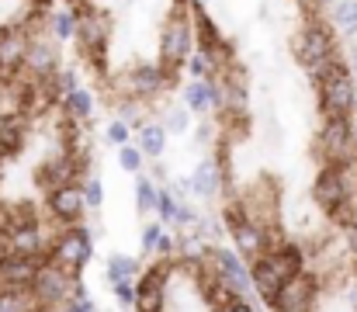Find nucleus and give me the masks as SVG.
I'll list each match as a JSON object with an SVG mask.
<instances>
[{
	"instance_id": "obj_42",
	"label": "nucleus",
	"mask_w": 357,
	"mask_h": 312,
	"mask_svg": "<svg viewBox=\"0 0 357 312\" xmlns=\"http://www.w3.org/2000/svg\"><path fill=\"white\" fill-rule=\"evenodd\" d=\"M309 3H316V0H309Z\"/></svg>"
},
{
	"instance_id": "obj_12",
	"label": "nucleus",
	"mask_w": 357,
	"mask_h": 312,
	"mask_svg": "<svg viewBox=\"0 0 357 312\" xmlns=\"http://www.w3.org/2000/svg\"><path fill=\"white\" fill-rule=\"evenodd\" d=\"M84 191L77 188V184H63V188H52L49 191V208H52V215L56 218H63V222H77L80 215H84Z\"/></svg>"
},
{
	"instance_id": "obj_27",
	"label": "nucleus",
	"mask_w": 357,
	"mask_h": 312,
	"mask_svg": "<svg viewBox=\"0 0 357 312\" xmlns=\"http://www.w3.org/2000/svg\"><path fill=\"white\" fill-rule=\"evenodd\" d=\"M52 31H56L59 38H70V35H73V14H66V10L52 14Z\"/></svg>"
},
{
	"instance_id": "obj_39",
	"label": "nucleus",
	"mask_w": 357,
	"mask_h": 312,
	"mask_svg": "<svg viewBox=\"0 0 357 312\" xmlns=\"http://www.w3.org/2000/svg\"><path fill=\"white\" fill-rule=\"evenodd\" d=\"M10 253H14V250H10V239H7V236L0 232V260H7Z\"/></svg>"
},
{
	"instance_id": "obj_17",
	"label": "nucleus",
	"mask_w": 357,
	"mask_h": 312,
	"mask_svg": "<svg viewBox=\"0 0 357 312\" xmlns=\"http://www.w3.org/2000/svg\"><path fill=\"white\" fill-rule=\"evenodd\" d=\"M7 239H10V250H14L17 257H38V253L45 250V243H42V236H38V225H24V229L10 232Z\"/></svg>"
},
{
	"instance_id": "obj_10",
	"label": "nucleus",
	"mask_w": 357,
	"mask_h": 312,
	"mask_svg": "<svg viewBox=\"0 0 357 312\" xmlns=\"http://www.w3.org/2000/svg\"><path fill=\"white\" fill-rule=\"evenodd\" d=\"M226 222H229V232H233V239H236L239 253L243 257H260V250H264V236H260V229H253L250 222H246V211H239V208H229L226 211Z\"/></svg>"
},
{
	"instance_id": "obj_8",
	"label": "nucleus",
	"mask_w": 357,
	"mask_h": 312,
	"mask_svg": "<svg viewBox=\"0 0 357 312\" xmlns=\"http://www.w3.org/2000/svg\"><path fill=\"white\" fill-rule=\"evenodd\" d=\"M319 142L330 156H347L351 153V118L347 114H326L323 121V132H319Z\"/></svg>"
},
{
	"instance_id": "obj_9",
	"label": "nucleus",
	"mask_w": 357,
	"mask_h": 312,
	"mask_svg": "<svg viewBox=\"0 0 357 312\" xmlns=\"http://www.w3.org/2000/svg\"><path fill=\"white\" fill-rule=\"evenodd\" d=\"M91 236H87V229H73V232H66L63 239H59V246H56V260L59 264H66L70 271H77V267H84L87 260H91ZM80 274V271H77Z\"/></svg>"
},
{
	"instance_id": "obj_13",
	"label": "nucleus",
	"mask_w": 357,
	"mask_h": 312,
	"mask_svg": "<svg viewBox=\"0 0 357 312\" xmlns=\"http://www.w3.org/2000/svg\"><path fill=\"white\" fill-rule=\"evenodd\" d=\"M135 312H160L163 309V267L156 264L139 285H135Z\"/></svg>"
},
{
	"instance_id": "obj_6",
	"label": "nucleus",
	"mask_w": 357,
	"mask_h": 312,
	"mask_svg": "<svg viewBox=\"0 0 357 312\" xmlns=\"http://www.w3.org/2000/svg\"><path fill=\"white\" fill-rule=\"evenodd\" d=\"M347 195H351L347 170L344 167H326L319 174V181H316V202L326 208V211H333V208H340L347 202Z\"/></svg>"
},
{
	"instance_id": "obj_15",
	"label": "nucleus",
	"mask_w": 357,
	"mask_h": 312,
	"mask_svg": "<svg viewBox=\"0 0 357 312\" xmlns=\"http://www.w3.org/2000/svg\"><path fill=\"white\" fill-rule=\"evenodd\" d=\"M56 63H59V49H56V42H49V38H31V42H28L24 66H28L35 77L52 73V70H56Z\"/></svg>"
},
{
	"instance_id": "obj_22",
	"label": "nucleus",
	"mask_w": 357,
	"mask_h": 312,
	"mask_svg": "<svg viewBox=\"0 0 357 312\" xmlns=\"http://www.w3.org/2000/svg\"><path fill=\"white\" fill-rule=\"evenodd\" d=\"M66 111H70L73 118H87V114H91V94L80 91V87L70 91V94H66Z\"/></svg>"
},
{
	"instance_id": "obj_43",
	"label": "nucleus",
	"mask_w": 357,
	"mask_h": 312,
	"mask_svg": "<svg viewBox=\"0 0 357 312\" xmlns=\"http://www.w3.org/2000/svg\"><path fill=\"white\" fill-rule=\"evenodd\" d=\"M73 3H80V0H73Z\"/></svg>"
},
{
	"instance_id": "obj_32",
	"label": "nucleus",
	"mask_w": 357,
	"mask_h": 312,
	"mask_svg": "<svg viewBox=\"0 0 357 312\" xmlns=\"http://www.w3.org/2000/svg\"><path fill=\"white\" fill-rule=\"evenodd\" d=\"M115 292H119L121 306H132V299H135V292H132V285H128V278H121V281H115Z\"/></svg>"
},
{
	"instance_id": "obj_24",
	"label": "nucleus",
	"mask_w": 357,
	"mask_h": 312,
	"mask_svg": "<svg viewBox=\"0 0 357 312\" xmlns=\"http://www.w3.org/2000/svg\"><path fill=\"white\" fill-rule=\"evenodd\" d=\"M333 17H337L347 31H357V0H340L337 10H333Z\"/></svg>"
},
{
	"instance_id": "obj_18",
	"label": "nucleus",
	"mask_w": 357,
	"mask_h": 312,
	"mask_svg": "<svg viewBox=\"0 0 357 312\" xmlns=\"http://www.w3.org/2000/svg\"><path fill=\"white\" fill-rule=\"evenodd\" d=\"M191 181H195V191H198V195L212 198V195L219 191V184H222V167H219V160H205Z\"/></svg>"
},
{
	"instance_id": "obj_40",
	"label": "nucleus",
	"mask_w": 357,
	"mask_h": 312,
	"mask_svg": "<svg viewBox=\"0 0 357 312\" xmlns=\"http://www.w3.org/2000/svg\"><path fill=\"white\" fill-rule=\"evenodd\" d=\"M351 142H354V149H357V118L351 121Z\"/></svg>"
},
{
	"instance_id": "obj_20",
	"label": "nucleus",
	"mask_w": 357,
	"mask_h": 312,
	"mask_svg": "<svg viewBox=\"0 0 357 312\" xmlns=\"http://www.w3.org/2000/svg\"><path fill=\"white\" fill-rule=\"evenodd\" d=\"M21 149V118H0V160Z\"/></svg>"
},
{
	"instance_id": "obj_23",
	"label": "nucleus",
	"mask_w": 357,
	"mask_h": 312,
	"mask_svg": "<svg viewBox=\"0 0 357 312\" xmlns=\"http://www.w3.org/2000/svg\"><path fill=\"white\" fill-rule=\"evenodd\" d=\"M135 271H139V264H135L132 257H112V260H108V278H112V281L135 278Z\"/></svg>"
},
{
	"instance_id": "obj_16",
	"label": "nucleus",
	"mask_w": 357,
	"mask_h": 312,
	"mask_svg": "<svg viewBox=\"0 0 357 312\" xmlns=\"http://www.w3.org/2000/svg\"><path fill=\"white\" fill-rule=\"evenodd\" d=\"M77 170H80V163H77L70 153H63V156H52V160L42 163L38 181H42L45 188H63V184H70V177H73Z\"/></svg>"
},
{
	"instance_id": "obj_21",
	"label": "nucleus",
	"mask_w": 357,
	"mask_h": 312,
	"mask_svg": "<svg viewBox=\"0 0 357 312\" xmlns=\"http://www.w3.org/2000/svg\"><path fill=\"white\" fill-rule=\"evenodd\" d=\"M163 146H167V128H163V125H142V132H139V149H142L146 156H160Z\"/></svg>"
},
{
	"instance_id": "obj_26",
	"label": "nucleus",
	"mask_w": 357,
	"mask_h": 312,
	"mask_svg": "<svg viewBox=\"0 0 357 312\" xmlns=\"http://www.w3.org/2000/svg\"><path fill=\"white\" fill-rule=\"evenodd\" d=\"M119 163H121V170H128V174H135V170L142 167V149H132V146H121Z\"/></svg>"
},
{
	"instance_id": "obj_30",
	"label": "nucleus",
	"mask_w": 357,
	"mask_h": 312,
	"mask_svg": "<svg viewBox=\"0 0 357 312\" xmlns=\"http://www.w3.org/2000/svg\"><path fill=\"white\" fill-rule=\"evenodd\" d=\"M56 84H59V94H70V91H77V73L63 70V73H56Z\"/></svg>"
},
{
	"instance_id": "obj_14",
	"label": "nucleus",
	"mask_w": 357,
	"mask_h": 312,
	"mask_svg": "<svg viewBox=\"0 0 357 312\" xmlns=\"http://www.w3.org/2000/svg\"><path fill=\"white\" fill-rule=\"evenodd\" d=\"M205 257H208V260H215L219 274L226 278V285H229L236 295H246V292H250V285H253V281H250V274L243 271V264H239L233 253H226V250H205Z\"/></svg>"
},
{
	"instance_id": "obj_3",
	"label": "nucleus",
	"mask_w": 357,
	"mask_h": 312,
	"mask_svg": "<svg viewBox=\"0 0 357 312\" xmlns=\"http://www.w3.org/2000/svg\"><path fill=\"white\" fill-rule=\"evenodd\" d=\"M333 35L323 28V24H309L305 31H298V38H295V59L302 63V66H309V70H316L319 63H326L330 56H333Z\"/></svg>"
},
{
	"instance_id": "obj_2",
	"label": "nucleus",
	"mask_w": 357,
	"mask_h": 312,
	"mask_svg": "<svg viewBox=\"0 0 357 312\" xmlns=\"http://www.w3.org/2000/svg\"><path fill=\"white\" fill-rule=\"evenodd\" d=\"M191 49H195V21L188 14H174L163 28V49H160L163 63L170 70H177L181 63H188Z\"/></svg>"
},
{
	"instance_id": "obj_37",
	"label": "nucleus",
	"mask_w": 357,
	"mask_h": 312,
	"mask_svg": "<svg viewBox=\"0 0 357 312\" xmlns=\"http://www.w3.org/2000/svg\"><path fill=\"white\" fill-rule=\"evenodd\" d=\"M121 121H125V125H128V121H139V111H135L132 104H125V107H121Z\"/></svg>"
},
{
	"instance_id": "obj_33",
	"label": "nucleus",
	"mask_w": 357,
	"mask_h": 312,
	"mask_svg": "<svg viewBox=\"0 0 357 312\" xmlns=\"http://www.w3.org/2000/svg\"><path fill=\"white\" fill-rule=\"evenodd\" d=\"M108 139L119 142V146H125V139H128V125H125V121H115V125L108 128Z\"/></svg>"
},
{
	"instance_id": "obj_19",
	"label": "nucleus",
	"mask_w": 357,
	"mask_h": 312,
	"mask_svg": "<svg viewBox=\"0 0 357 312\" xmlns=\"http://www.w3.org/2000/svg\"><path fill=\"white\" fill-rule=\"evenodd\" d=\"M163 84H167V77L160 73V66H142V70H135L132 80H128L132 94H156Z\"/></svg>"
},
{
	"instance_id": "obj_1",
	"label": "nucleus",
	"mask_w": 357,
	"mask_h": 312,
	"mask_svg": "<svg viewBox=\"0 0 357 312\" xmlns=\"http://www.w3.org/2000/svg\"><path fill=\"white\" fill-rule=\"evenodd\" d=\"M73 288V271L59 260H49V264H38L35 271V281H31V295L42 302V306H56L70 295Z\"/></svg>"
},
{
	"instance_id": "obj_35",
	"label": "nucleus",
	"mask_w": 357,
	"mask_h": 312,
	"mask_svg": "<svg viewBox=\"0 0 357 312\" xmlns=\"http://www.w3.org/2000/svg\"><path fill=\"white\" fill-rule=\"evenodd\" d=\"M174 222H195V211L188 205H177L174 208Z\"/></svg>"
},
{
	"instance_id": "obj_38",
	"label": "nucleus",
	"mask_w": 357,
	"mask_h": 312,
	"mask_svg": "<svg viewBox=\"0 0 357 312\" xmlns=\"http://www.w3.org/2000/svg\"><path fill=\"white\" fill-rule=\"evenodd\" d=\"M219 312H253V309H250L246 302H239V299H233V302H229L226 309H219Z\"/></svg>"
},
{
	"instance_id": "obj_29",
	"label": "nucleus",
	"mask_w": 357,
	"mask_h": 312,
	"mask_svg": "<svg viewBox=\"0 0 357 312\" xmlns=\"http://www.w3.org/2000/svg\"><path fill=\"white\" fill-rule=\"evenodd\" d=\"M80 191H84V202H87L91 208L101 205V184H98V181H87V184H84Z\"/></svg>"
},
{
	"instance_id": "obj_28",
	"label": "nucleus",
	"mask_w": 357,
	"mask_h": 312,
	"mask_svg": "<svg viewBox=\"0 0 357 312\" xmlns=\"http://www.w3.org/2000/svg\"><path fill=\"white\" fill-rule=\"evenodd\" d=\"M153 208L160 211V218H174V208H177V202H174L167 191H156V202H153Z\"/></svg>"
},
{
	"instance_id": "obj_41",
	"label": "nucleus",
	"mask_w": 357,
	"mask_h": 312,
	"mask_svg": "<svg viewBox=\"0 0 357 312\" xmlns=\"http://www.w3.org/2000/svg\"><path fill=\"white\" fill-rule=\"evenodd\" d=\"M351 66H354V73H357V49L351 52Z\"/></svg>"
},
{
	"instance_id": "obj_4",
	"label": "nucleus",
	"mask_w": 357,
	"mask_h": 312,
	"mask_svg": "<svg viewBox=\"0 0 357 312\" xmlns=\"http://www.w3.org/2000/svg\"><path fill=\"white\" fill-rule=\"evenodd\" d=\"M312 302H316V281H312L305 271L291 274V278L281 285L278 299H274V306L284 309V312H309Z\"/></svg>"
},
{
	"instance_id": "obj_7",
	"label": "nucleus",
	"mask_w": 357,
	"mask_h": 312,
	"mask_svg": "<svg viewBox=\"0 0 357 312\" xmlns=\"http://www.w3.org/2000/svg\"><path fill=\"white\" fill-rule=\"evenodd\" d=\"M73 35H77V45L84 49V56H94L108 42V21L101 14H94V10H84L77 17V24H73Z\"/></svg>"
},
{
	"instance_id": "obj_25",
	"label": "nucleus",
	"mask_w": 357,
	"mask_h": 312,
	"mask_svg": "<svg viewBox=\"0 0 357 312\" xmlns=\"http://www.w3.org/2000/svg\"><path fill=\"white\" fill-rule=\"evenodd\" d=\"M153 202H156V188H153L149 181H139V184H135V208H139V211H149Z\"/></svg>"
},
{
	"instance_id": "obj_36",
	"label": "nucleus",
	"mask_w": 357,
	"mask_h": 312,
	"mask_svg": "<svg viewBox=\"0 0 357 312\" xmlns=\"http://www.w3.org/2000/svg\"><path fill=\"white\" fill-rule=\"evenodd\" d=\"M184 125H188V111L181 107V111H174V114H170V128H184Z\"/></svg>"
},
{
	"instance_id": "obj_31",
	"label": "nucleus",
	"mask_w": 357,
	"mask_h": 312,
	"mask_svg": "<svg viewBox=\"0 0 357 312\" xmlns=\"http://www.w3.org/2000/svg\"><path fill=\"white\" fill-rule=\"evenodd\" d=\"M160 236H163V229H160V225H146V232H142V246H146V250H156Z\"/></svg>"
},
{
	"instance_id": "obj_5",
	"label": "nucleus",
	"mask_w": 357,
	"mask_h": 312,
	"mask_svg": "<svg viewBox=\"0 0 357 312\" xmlns=\"http://www.w3.org/2000/svg\"><path fill=\"white\" fill-rule=\"evenodd\" d=\"M28 42H31L28 28H21V24H3L0 28V73L10 77V73H17L24 66Z\"/></svg>"
},
{
	"instance_id": "obj_45",
	"label": "nucleus",
	"mask_w": 357,
	"mask_h": 312,
	"mask_svg": "<svg viewBox=\"0 0 357 312\" xmlns=\"http://www.w3.org/2000/svg\"><path fill=\"white\" fill-rule=\"evenodd\" d=\"M181 3H184V0H181Z\"/></svg>"
},
{
	"instance_id": "obj_44",
	"label": "nucleus",
	"mask_w": 357,
	"mask_h": 312,
	"mask_svg": "<svg viewBox=\"0 0 357 312\" xmlns=\"http://www.w3.org/2000/svg\"><path fill=\"white\" fill-rule=\"evenodd\" d=\"M278 312H284V309H278Z\"/></svg>"
},
{
	"instance_id": "obj_11",
	"label": "nucleus",
	"mask_w": 357,
	"mask_h": 312,
	"mask_svg": "<svg viewBox=\"0 0 357 312\" xmlns=\"http://www.w3.org/2000/svg\"><path fill=\"white\" fill-rule=\"evenodd\" d=\"M35 271H38V260L35 257L10 253L7 260H0V288H31Z\"/></svg>"
},
{
	"instance_id": "obj_34",
	"label": "nucleus",
	"mask_w": 357,
	"mask_h": 312,
	"mask_svg": "<svg viewBox=\"0 0 357 312\" xmlns=\"http://www.w3.org/2000/svg\"><path fill=\"white\" fill-rule=\"evenodd\" d=\"M188 66H191V73H195L198 80H202V77H205V70H208V63H205L202 56H191V63H188Z\"/></svg>"
}]
</instances>
